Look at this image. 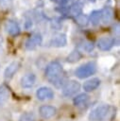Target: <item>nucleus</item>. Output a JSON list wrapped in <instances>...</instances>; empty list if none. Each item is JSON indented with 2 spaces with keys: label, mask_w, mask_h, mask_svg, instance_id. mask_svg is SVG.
Masks as SVG:
<instances>
[{
  "label": "nucleus",
  "mask_w": 120,
  "mask_h": 121,
  "mask_svg": "<svg viewBox=\"0 0 120 121\" xmlns=\"http://www.w3.org/2000/svg\"><path fill=\"white\" fill-rule=\"evenodd\" d=\"M45 77L55 87L60 88L64 84L65 76L61 64L59 61L50 62L45 69Z\"/></svg>",
  "instance_id": "f257e3e1"
},
{
  "label": "nucleus",
  "mask_w": 120,
  "mask_h": 121,
  "mask_svg": "<svg viewBox=\"0 0 120 121\" xmlns=\"http://www.w3.org/2000/svg\"><path fill=\"white\" fill-rule=\"evenodd\" d=\"M111 107L109 105H100L92 110L89 113V119L91 121H103L109 114Z\"/></svg>",
  "instance_id": "f03ea898"
},
{
  "label": "nucleus",
  "mask_w": 120,
  "mask_h": 121,
  "mask_svg": "<svg viewBox=\"0 0 120 121\" xmlns=\"http://www.w3.org/2000/svg\"><path fill=\"white\" fill-rule=\"evenodd\" d=\"M96 71V65L94 61L87 62L85 64H82L76 70V76L79 78H86L93 74H94Z\"/></svg>",
  "instance_id": "7ed1b4c3"
},
{
  "label": "nucleus",
  "mask_w": 120,
  "mask_h": 121,
  "mask_svg": "<svg viewBox=\"0 0 120 121\" xmlns=\"http://www.w3.org/2000/svg\"><path fill=\"white\" fill-rule=\"evenodd\" d=\"M80 89V84L76 80H70L66 82L62 88V94L65 96H70L77 93Z\"/></svg>",
  "instance_id": "20e7f679"
},
{
  "label": "nucleus",
  "mask_w": 120,
  "mask_h": 121,
  "mask_svg": "<svg viewBox=\"0 0 120 121\" xmlns=\"http://www.w3.org/2000/svg\"><path fill=\"white\" fill-rule=\"evenodd\" d=\"M42 41H43V39H42L41 34L35 33V34H33L31 37H29V38L26 40V43H25V46H26V48L27 50H32V49H34L36 46L40 45V44L42 43Z\"/></svg>",
  "instance_id": "39448f33"
},
{
  "label": "nucleus",
  "mask_w": 120,
  "mask_h": 121,
  "mask_svg": "<svg viewBox=\"0 0 120 121\" xmlns=\"http://www.w3.org/2000/svg\"><path fill=\"white\" fill-rule=\"evenodd\" d=\"M115 43V40L111 37H103V38H100L97 42V46L100 50L102 51H107V50H110L113 44Z\"/></svg>",
  "instance_id": "423d86ee"
},
{
  "label": "nucleus",
  "mask_w": 120,
  "mask_h": 121,
  "mask_svg": "<svg viewBox=\"0 0 120 121\" xmlns=\"http://www.w3.org/2000/svg\"><path fill=\"white\" fill-rule=\"evenodd\" d=\"M4 26H5L6 31L11 36H16L20 33V27L18 24L12 20H7L5 22Z\"/></svg>",
  "instance_id": "0eeeda50"
},
{
  "label": "nucleus",
  "mask_w": 120,
  "mask_h": 121,
  "mask_svg": "<svg viewBox=\"0 0 120 121\" xmlns=\"http://www.w3.org/2000/svg\"><path fill=\"white\" fill-rule=\"evenodd\" d=\"M36 95L38 99L40 100H45V99H51L54 96L53 91L48 87H41L37 90Z\"/></svg>",
  "instance_id": "6e6552de"
},
{
  "label": "nucleus",
  "mask_w": 120,
  "mask_h": 121,
  "mask_svg": "<svg viewBox=\"0 0 120 121\" xmlns=\"http://www.w3.org/2000/svg\"><path fill=\"white\" fill-rule=\"evenodd\" d=\"M20 68V62L15 60V61H12L10 64L8 65V67L5 69L4 71V77L6 79H9L11 78L14 74L18 71V69Z\"/></svg>",
  "instance_id": "1a4fd4ad"
},
{
  "label": "nucleus",
  "mask_w": 120,
  "mask_h": 121,
  "mask_svg": "<svg viewBox=\"0 0 120 121\" xmlns=\"http://www.w3.org/2000/svg\"><path fill=\"white\" fill-rule=\"evenodd\" d=\"M39 112L43 118L48 119L56 114V108H54L53 106H50V105H43V106L40 107Z\"/></svg>",
  "instance_id": "9d476101"
},
{
  "label": "nucleus",
  "mask_w": 120,
  "mask_h": 121,
  "mask_svg": "<svg viewBox=\"0 0 120 121\" xmlns=\"http://www.w3.org/2000/svg\"><path fill=\"white\" fill-rule=\"evenodd\" d=\"M36 82V76L33 73H28L22 77L21 85L23 88H31Z\"/></svg>",
  "instance_id": "9b49d317"
},
{
  "label": "nucleus",
  "mask_w": 120,
  "mask_h": 121,
  "mask_svg": "<svg viewBox=\"0 0 120 121\" xmlns=\"http://www.w3.org/2000/svg\"><path fill=\"white\" fill-rule=\"evenodd\" d=\"M66 43H67V40H66V36L64 34H58V35L54 36L52 38V40L50 41V44L55 47L65 46Z\"/></svg>",
  "instance_id": "f8f14e48"
},
{
  "label": "nucleus",
  "mask_w": 120,
  "mask_h": 121,
  "mask_svg": "<svg viewBox=\"0 0 120 121\" xmlns=\"http://www.w3.org/2000/svg\"><path fill=\"white\" fill-rule=\"evenodd\" d=\"M10 96V91H9V88L5 84H1L0 85V106L5 104L9 98Z\"/></svg>",
  "instance_id": "ddd939ff"
},
{
  "label": "nucleus",
  "mask_w": 120,
  "mask_h": 121,
  "mask_svg": "<svg viewBox=\"0 0 120 121\" xmlns=\"http://www.w3.org/2000/svg\"><path fill=\"white\" fill-rule=\"evenodd\" d=\"M99 85H100V79L97 78H91V79L87 80L86 82H84L83 89L86 92H92L94 89H96Z\"/></svg>",
  "instance_id": "4468645a"
},
{
  "label": "nucleus",
  "mask_w": 120,
  "mask_h": 121,
  "mask_svg": "<svg viewBox=\"0 0 120 121\" xmlns=\"http://www.w3.org/2000/svg\"><path fill=\"white\" fill-rule=\"evenodd\" d=\"M113 9L111 8H105L104 9L101 10V18L103 20L104 23H109L111 21V19L113 18Z\"/></svg>",
  "instance_id": "2eb2a0df"
},
{
  "label": "nucleus",
  "mask_w": 120,
  "mask_h": 121,
  "mask_svg": "<svg viewBox=\"0 0 120 121\" xmlns=\"http://www.w3.org/2000/svg\"><path fill=\"white\" fill-rule=\"evenodd\" d=\"M81 10H82V5H81L79 2H76V3H74V4L70 7V9H68L70 15H72V16H76V17L78 16L79 14H81Z\"/></svg>",
  "instance_id": "dca6fc26"
},
{
  "label": "nucleus",
  "mask_w": 120,
  "mask_h": 121,
  "mask_svg": "<svg viewBox=\"0 0 120 121\" xmlns=\"http://www.w3.org/2000/svg\"><path fill=\"white\" fill-rule=\"evenodd\" d=\"M88 100H89V95H86V94H80V95H77L74 98L73 102H74V104L76 106H80V105L85 104Z\"/></svg>",
  "instance_id": "f3484780"
},
{
  "label": "nucleus",
  "mask_w": 120,
  "mask_h": 121,
  "mask_svg": "<svg viewBox=\"0 0 120 121\" xmlns=\"http://www.w3.org/2000/svg\"><path fill=\"white\" fill-rule=\"evenodd\" d=\"M101 19V10H94L90 15V21L94 26H97Z\"/></svg>",
  "instance_id": "a211bd4d"
},
{
  "label": "nucleus",
  "mask_w": 120,
  "mask_h": 121,
  "mask_svg": "<svg viewBox=\"0 0 120 121\" xmlns=\"http://www.w3.org/2000/svg\"><path fill=\"white\" fill-rule=\"evenodd\" d=\"M80 58H81V54L77 50H74L67 57V61H69V62H76V61L79 60Z\"/></svg>",
  "instance_id": "6ab92c4d"
},
{
  "label": "nucleus",
  "mask_w": 120,
  "mask_h": 121,
  "mask_svg": "<svg viewBox=\"0 0 120 121\" xmlns=\"http://www.w3.org/2000/svg\"><path fill=\"white\" fill-rule=\"evenodd\" d=\"M19 121H35V116L32 112H25L20 116Z\"/></svg>",
  "instance_id": "aec40b11"
},
{
  "label": "nucleus",
  "mask_w": 120,
  "mask_h": 121,
  "mask_svg": "<svg viewBox=\"0 0 120 121\" xmlns=\"http://www.w3.org/2000/svg\"><path fill=\"white\" fill-rule=\"evenodd\" d=\"M76 20H77V23L81 26H85L88 24V17L83 14H79L78 16H77Z\"/></svg>",
  "instance_id": "412c9836"
},
{
  "label": "nucleus",
  "mask_w": 120,
  "mask_h": 121,
  "mask_svg": "<svg viewBox=\"0 0 120 121\" xmlns=\"http://www.w3.org/2000/svg\"><path fill=\"white\" fill-rule=\"evenodd\" d=\"M83 48H84L86 51H91V50L94 48V44H93V43H86L85 45L83 46Z\"/></svg>",
  "instance_id": "4be33fe9"
},
{
  "label": "nucleus",
  "mask_w": 120,
  "mask_h": 121,
  "mask_svg": "<svg viewBox=\"0 0 120 121\" xmlns=\"http://www.w3.org/2000/svg\"><path fill=\"white\" fill-rule=\"evenodd\" d=\"M51 1H54V2H56L58 4H60V5H63L67 2V0H51Z\"/></svg>",
  "instance_id": "5701e85b"
},
{
  "label": "nucleus",
  "mask_w": 120,
  "mask_h": 121,
  "mask_svg": "<svg viewBox=\"0 0 120 121\" xmlns=\"http://www.w3.org/2000/svg\"><path fill=\"white\" fill-rule=\"evenodd\" d=\"M2 43H3V38L0 35V50H1V47H2Z\"/></svg>",
  "instance_id": "b1692460"
}]
</instances>
